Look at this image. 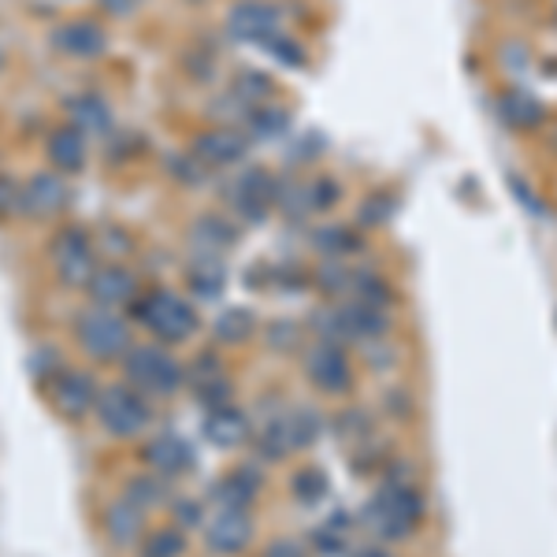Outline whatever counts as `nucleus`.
I'll use <instances>...</instances> for the list:
<instances>
[{
	"label": "nucleus",
	"mask_w": 557,
	"mask_h": 557,
	"mask_svg": "<svg viewBox=\"0 0 557 557\" xmlns=\"http://www.w3.org/2000/svg\"><path fill=\"white\" fill-rule=\"evenodd\" d=\"M190 386H194V398L201 401L205 409H220V406H231L235 398V386H231L227 375L220 372L215 357H201L190 375Z\"/></svg>",
	"instance_id": "nucleus-18"
},
{
	"label": "nucleus",
	"mask_w": 557,
	"mask_h": 557,
	"mask_svg": "<svg viewBox=\"0 0 557 557\" xmlns=\"http://www.w3.org/2000/svg\"><path fill=\"white\" fill-rule=\"evenodd\" d=\"M309 194H312V209L323 212V209H335V205H338V197H343V186H338L335 178L320 175L317 183L309 186Z\"/></svg>",
	"instance_id": "nucleus-43"
},
{
	"label": "nucleus",
	"mask_w": 557,
	"mask_h": 557,
	"mask_svg": "<svg viewBox=\"0 0 557 557\" xmlns=\"http://www.w3.org/2000/svg\"><path fill=\"white\" fill-rule=\"evenodd\" d=\"M249 152V138L235 127H220V131H209L194 141V157L201 160L205 168H231V164H242Z\"/></svg>",
	"instance_id": "nucleus-13"
},
{
	"label": "nucleus",
	"mask_w": 557,
	"mask_h": 557,
	"mask_svg": "<svg viewBox=\"0 0 557 557\" xmlns=\"http://www.w3.org/2000/svg\"><path fill=\"white\" fill-rule=\"evenodd\" d=\"M349 298L354 301H364V305H375V309H386L394 301V290L383 275L375 272H354V286H349Z\"/></svg>",
	"instance_id": "nucleus-30"
},
{
	"label": "nucleus",
	"mask_w": 557,
	"mask_h": 557,
	"mask_svg": "<svg viewBox=\"0 0 557 557\" xmlns=\"http://www.w3.org/2000/svg\"><path fill=\"white\" fill-rule=\"evenodd\" d=\"M190 242H194V249H201L205 260H215L235 242V227H231L227 220H220V215H201L190 231Z\"/></svg>",
	"instance_id": "nucleus-24"
},
{
	"label": "nucleus",
	"mask_w": 557,
	"mask_h": 557,
	"mask_svg": "<svg viewBox=\"0 0 557 557\" xmlns=\"http://www.w3.org/2000/svg\"><path fill=\"white\" fill-rule=\"evenodd\" d=\"M249 438H253V450L260 461H283V457L290 454V435H286L283 417H272L268 424H260L257 435H249Z\"/></svg>",
	"instance_id": "nucleus-29"
},
{
	"label": "nucleus",
	"mask_w": 557,
	"mask_h": 557,
	"mask_svg": "<svg viewBox=\"0 0 557 557\" xmlns=\"http://www.w3.org/2000/svg\"><path fill=\"white\" fill-rule=\"evenodd\" d=\"M275 194H278L275 175L260 172V168H249V172L238 175L235 194H231V205H235V212L242 215V220L260 223L268 215V209L275 205Z\"/></svg>",
	"instance_id": "nucleus-11"
},
{
	"label": "nucleus",
	"mask_w": 557,
	"mask_h": 557,
	"mask_svg": "<svg viewBox=\"0 0 557 557\" xmlns=\"http://www.w3.org/2000/svg\"><path fill=\"white\" fill-rule=\"evenodd\" d=\"M146 532V513L138 506H131L127 498L123 502H112L104 509V535L112 546H134Z\"/></svg>",
	"instance_id": "nucleus-20"
},
{
	"label": "nucleus",
	"mask_w": 557,
	"mask_h": 557,
	"mask_svg": "<svg viewBox=\"0 0 557 557\" xmlns=\"http://www.w3.org/2000/svg\"><path fill=\"white\" fill-rule=\"evenodd\" d=\"M101 246H104V253H131V235L127 231H120V227H104L101 231Z\"/></svg>",
	"instance_id": "nucleus-45"
},
{
	"label": "nucleus",
	"mask_w": 557,
	"mask_h": 557,
	"mask_svg": "<svg viewBox=\"0 0 557 557\" xmlns=\"http://www.w3.org/2000/svg\"><path fill=\"white\" fill-rule=\"evenodd\" d=\"M428 517V498L420 494L417 483L386 480L361 509V528L372 532L375 543H401L420 528V520Z\"/></svg>",
	"instance_id": "nucleus-1"
},
{
	"label": "nucleus",
	"mask_w": 557,
	"mask_h": 557,
	"mask_svg": "<svg viewBox=\"0 0 557 557\" xmlns=\"http://www.w3.org/2000/svg\"><path fill=\"white\" fill-rule=\"evenodd\" d=\"M89 294H94L97 305H104V309H120V305H134L138 301V278L127 268H97V275L89 278L86 286Z\"/></svg>",
	"instance_id": "nucleus-15"
},
{
	"label": "nucleus",
	"mask_w": 557,
	"mask_h": 557,
	"mask_svg": "<svg viewBox=\"0 0 557 557\" xmlns=\"http://www.w3.org/2000/svg\"><path fill=\"white\" fill-rule=\"evenodd\" d=\"M123 368H127V380L141 398H172L186 383V368L164 346H131Z\"/></svg>",
	"instance_id": "nucleus-4"
},
{
	"label": "nucleus",
	"mask_w": 557,
	"mask_h": 557,
	"mask_svg": "<svg viewBox=\"0 0 557 557\" xmlns=\"http://www.w3.org/2000/svg\"><path fill=\"white\" fill-rule=\"evenodd\" d=\"M312 331L323 343H383V335L391 331V317L386 309L364 301H346V305H327V309L312 312Z\"/></svg>",
	"instance_id": "nucleus-2"
},
{
	"label": "nucleus",
	"mask_w": 557,
	"mask_h": 557,
	"mask_svg": "<svg viewBox=\"0 0 557 557\" xmlns=\"http://www.w3.org/2000/svg\"><path fill=\"white\" fill-rule=\"evenodd\" d=\"M268 94H272V78L260 75L253 67H246L235 78V97L242 104H260V101H268Z\"/></svg>",
	"instance_id": "nucleus-37"
},
{
	"label": "nucleus",
	"mask_w": 557,
	"mask_h": 557,
	"mask_svg": "<svg viewBox=\"0 0 557 557\" xmlns=\"http://www.w3.org/2000/svg\"><path fill=\"white\" fill-rule=\"evenodd\" d=\"M312 249H320V253L331 257V260L361 253V235H357L354 227H343V223H327V227H317V235H312Z\"/></svg>",
	"instance_id": "nucleus-27"
},
{
	"label": "nucleus",
	"mask_w": 557,
	"mask_h": 557,
	"mask_svg": "<svg viewBox=\"0 0 557 557\" xmlns=\"http://www.w3.org/2000/svg\"><path fill=\"white\" fill-rule=\"evenodd\" d=\"M283 424H286V435H290V450H309V446L323 435L327 420H323L312 406H298V409L283 412Z\"/></svg>",
	"instance_id": "nucleus-25"
},
{
	"label": "nucleus",
	"mask_w": 557,
	"mask_h": 557,
	"mask_svg": "<svg viewBox=\"0 0 557 557\" xmlns=\"http://www.w3.org/2000/svg\"><path fill=\"white\" fill-rule=\"evenodd\" d=\"M257 524L249 517V509H215L205 524V543L215 557H238L246 554V546L253 543Z\"/></svg>",
	"instance_id": "nucleus-9"
},
{
	"label": "nucleus",
	"mask_w": 557,
	"mask_h": 557,
	"mask_svg": "<svg viewBox=\"0 0 557 557\" xmlns=\"http://www.w3.org/2000/svg\"><path fill=\"white\" fill-rule=\"evenodd\" d=\"M212 331H215V338L227 346L246 343V338L257 331V317H253V309H246V305H235V309H223L220 317H215Z\"/></svg>",
	"instance_id": "nucleus-28"
},
{
	"label": "nucleus",
	"mask_w": 557,
	"mask_h": 557,
	"mask_svg": "<svg viewBox=\"0 0 557 557\" xmlns=\"http://www.w3.org/2000/svg\"><path fill=\"white\" fill-rule=\"evenodd\" d=\"M175 520H178L183 528H197V524H201V502L178 498V502H175Z\"/></svg>",
	"instance_id": "nucleus-46"
},
{
	"label": "nucleus",
	"mask_w": 557,
	"mask_h": 557,
	"mask_svg": "<svg viewBox=\"0 0 557 557\" xmlns=\"http://www.w3.org/2000/svg\"><path fill=\"white\" fill-rule=\"evenodd\" d=\"M52 257H57V272L67 286H89V278L97 275L94 238L83 227L60 231V238L52 242Z\"/></svg>",
	"instance_id": "nucleus-8"
},
{
	"label": "nucleus",
	"mask_w": 557,
	"mask_h": 557,
	"mask_svg": "<svg viewBox=\"0 0 557 557\" xmlns=\"http://www.w3.org/2000/svg\"><path fill=\"white\" fill-rule=\"evenodd\" d=\"M290 487H294V498L301 502V506H320L323 498H327V491H331V480H327V472L323 469H298L294 472V480H290Z\"/></svg>",
	"instance_id": "nucleus-31"
},
{
	"label": "nucleus",
	"mask_w": 557,
	"mask_h": 557,
	"mask_svg": "<svg viewBox=\"0 0 557 557\" xmlns=\"http://www.w3.org/2000/svg\"><path fill=\"white\" fill-rule=\"evenodd\" d=\"M64 205H67V186H64V178H60V175L41 172V175H34L30 183L23 186V209L26 212L52 215V212L64 209Z\"/></svg>",
	"instance_id": "nucleus-19"
},
{
	"label": "nucleus",
	"mask_w": 557,
	"mask_h": 557,
	"mask_svg": "<svg viewBox=\"0 0 557 557\" xmlns=\"http://www.w3.org/2000/svg\"><path fill=\"white\" fill-rule=\"evenodd\" d=\"M301 343V327L290 320H275L268 323V346H275L278 354H290V349H298Z\"/></svg>",
	"instance_id": "nucleus-42"
},
{
	"label": "nucleus",
	"mask_w": 557,
	"mask_h": 557,
	"mask_svg": "<svg viewBox=\"0 0 557 557\" xmlns=\"http://www.w3.org/2000/svg\"><path fill=\"white\" fill-rule=\"evenodd\" d=\"M97 420L112 438H138L152 424V409L134 386H104L97 394Z\"/></svg>",
	"instance_id": "nucleus-5"
},
{
	"label": "nucleus",
	"mask_w": 557,
	"mask_h": 557,
	"mask_svg": "<svg viewBox=\"0 0 557 557\" xmlns=\"http://www.w3.org/2000/svg\"><path fill=\"white\" fill-rule=\"evenodd\" d=\"M15 209H23V190H15L8 178H0V220L12 215Z\"/></svg>",
	"instance_id": "nucleus-47"
},
{
	"label": "nucleus",
	"mask_w": 557,
	"mask_h": 557,
	"mask_svg": "<svg viewBox=\"0 0 557 557\" xmlns=\"http://www.w3.org/2000/svg\"><path fill=\"white\" fill-rule=\"evenodd\" d=\"M394 209H398V201L386 190H375V194H368L361 201V209H357V223H361V227H383V223H391Z\"/></svg>",
	"instance_id": "nucleus-36"
},
{
	"label": "nucleus",
	"mask_w": 557,
	"mask_h": 557,
	"mask_svg": "<svg viewBox=\"0 0 557 557\" xmlns=\"http://www.w3.org/2000/svg\"><path fill=\"white\" fill-rule=\"evenodd\" d=\"M127 502H131V506H138L141 513L164 506V502H168L164 480H157V475H134V480L127 483Z\"/></svg>",
	"instance_id": "nucleus-32"
},
{
	"label": "nucleus",
	"mask_w": 557,
	"mask_h": 557,
	"mask_svg": "<svg viewBox=\"0 0 557 557\" xmlns=\"http://www.w3.org/2000/svg\"><path fill=\"white\" fill-rule=\"evenodd\" d=\"M275 201L283 205V212L290 215V220H305L309 212H317V209H312L309 186H283V190L275 194Z\"/></svg>",
	"instance_id": "nucleus-38"
},
{
	"label": "nucleus",
	"mask_w": 557,
	"mask_h": 557,
	"mask_svg": "<svg viewBox=\"0 0 557 557\" xmlns=\"http://www.w3.org/2000/svg\"><path fill=\"white\" fill-rule=\"evenodd\" d=\"M71 127L78 134H94V138H104L108 131H112V112H108V104L101 97H75L71 101Z\"/></svg>",
	"instance_id": "nucleus-23"
},
{
	"label": "nucleus",
	"mask_w": 557,
	"mask_h": 557,
	"mask_svg": "<svg viewBox=\"0 0 557 557\" xmlns=\"http://www.w3.org/2000/svg\"><path fill=\"white\" fill-rule=\"evenodd\" d=\"M134 317L146 323V331L152 338H160V343H168V346L186 343V338H194L197 327H201L194 305L186 298H178L175 290H164V286L134 301Z\"/></svg>",
	"instance_id": "nucleus-3"
},
{
	"label": "nucleus",
	"mask_w": 557,
	"mask_h": 557,
	"mask_svg": "<svg viewBox=\"0 0 557 557\" xmlns=\"http://www.w3.org/2000/svg\"><path fill=\"white\" fill-rule=\"evenodd\" d=\"M205 438L215 446V450H238L242 443H249L253 428H249V417L235 406H220V409H209L205 417Z\"/></svg>",
	"instance_id": "nucleus-14"
},
{
	"label": "nucleus",
	"mask_w": 557,
	"mask_h": 557,
	"mask_svg": "<svg viewBox=\"0 0 557 557\" xmlns=\"http://www.w3.org/2000/svg\"><path fill=\"white\" fill-rule=\"evenodd\" d=\"M75 335H78V346H83L89 357H97V361H115V357H127V349H131L127 323L115 317L112 309H104V305L86 309L83 317L75 320Z\"/></svg>",
	"instance_id": "nucleus-6"
},
{
	"label": "nucleus",
	"mask_w": 557,
	"mask_h": 557,
	"mask_svg": "<svg viewBox=\"0 0 557 557\" xmlns=\"http://www.w3.org/2000/svg\"><path fill=\"white\" fill-rule=\"evenodd\" d=\"M186 550V539L175 528H157L141 539V557H183Z\"/></svg>",
	"instance_id": "nucleus-35"
},
{
	"label": "nucleus",
	"mask_w": 557,
	"mask_h": 557,
	"mask_svg": "<svg viewBox=\"0 0 557 557\" xmlns=\"http://www.w3.org/2000/svg\"><path fill=\"white\" fill-rule=\"evenodd\" d=\"M101 4L112 15H127V12H134V4H138V0H101Z\"/></svg>",
	"instance_id": "nucleus-50"
},
{
	"label": "nucleus",
	"mask_w": 557,
	"mask_h": 557,
	"mask_svg": "<svg viewBox=\"0 0 557 557\" xmlns=\"http://www.w3.org/2000/svg\"><path fill=\"white\" fill-rule=\"evenodd\" d=\"M257 487H260L257 472L238 469V472H231L227 480H220L212 487V506L215 509H249V506H253V498H257Z\"/></svg>",
	"instance_id": "nucleus-21"
},
{
	"label": "nucleus",
	"mask_w": 557,
	"mask_h": 557,
	"mask_svg": "<svg viewBox=\"0 0 557 557\" xmlns=\"http://www.w3.org/2000/svg\"><path fill=\"white\" fill-rule=\"evenodd\" d=\"M97 394H101V386H97L94 375L75 372V368L57 372V380H52V406L71 420H78V417H86L89 409H97Z\"/></svg>",
	"instance_id": "nucleus-12"
},
{
	"label": "nucleus",
	"mask_w": 557,
	"mask_h": 557,
	"mask_svg": "<svg viewBox=\"0 0 557 557\" xmlns=\"http://www.w3.org/2000/svg\"><path fill=\"white\" fill-rule=\"evenodd\" d=\"M312 543H317V554H327V557H338V554H346V539L338 528H317L312 532Z\"/></svg>",
	"instance_id": "nucleus-44"
},
{
	"label": "nucleus",
	"mask_w": 557,
	"mask_h": 557,
	"mask_svg": "<svg viewBox=\"0 0 557 557\" xmlns=\"http://www.w3.org/2000/svg\"><path fill=\"white\" fill-rule=\"evenodd\" d=\"M349 557H394V554L386 550L383 543H361V546H354V550H349Z\"/></svg>",
	"instance_id": "nucleus-49"
},
{
	"label": "nucleus",
	"mask_w": 557,
	"mask_h": 557,
	"mask_svg": "<svg viewBox=\"0 0 557 557\" xmlns=\"http://www.w3.org/2000/svg\"><path fill=\"white\" fill-rule=\"evenodd\" d=\"M146 461H149V469H157L160 475H186L194 469V450H190V443H186V438L164 431V435L149 438Z\"/></svg>",
	"instance_id": "nucleus-17"
},
{
	"label": "nucleus",
	"mask_w": 557,
	"mask_h": 557,
	"mask_svg": "<svg viewBox=\"0 0 557 557\" xmlns=\"http://www.w3.org/2000/svg\"><path fill=\"white\" fill-rule=\"evenodd\" d=\"M335 435L343 438V443H349L354 435H357V443H364V438L372 435V420H368L364 409H346L343 417L335 420Z\"/></svg>",
	"instance_id": "nucleus-40"
},
{
	"label": "nucleus",
	"mask_w": 557,
	"mask_h": 557,
	"mask_svg": "<svg viewBox=\"0 0 557 557\" xmlns=\"http://www.w3.org/2000/svg\"><path fill=\"white\" fill-rule=\"evenodd\" d=\"M317 283H320V290L323 294H349V286H354V272L349 268H343L338 260H327V264L317 272Z\"/></svg>",
	"instance_id": "nucleus-39"
},
{
	"label": "nucleus",
	"mask_w": 557,
	"mask_h": 557,
	"mask_svg": "<svg viewBox=\"0 0 557 557\" xmlns=\"http://www.w3.org/2000/svg\"><path fill=\"white\" fill-rule=\"evenodd\" d=\"M272 34H278V12L268 0H242L227 15V38L231 41H253L264 45Z\"/></svg>",
	"instance_id": "nucleus-10"
},
{
	"label": "nucleus",
	"mask_w": 557,
	"mask_h": 557,
	"mask_svg": "<svg viewBox=\"0 0 557 557\" xmlns=\"http://www.w3.org/2000/svg\"><path fill=\"white\" fill-rule=\"evenodd\" d=\"M305 380L317 386L320 394H327V398L349 394V386H354V364H349L346 349L338 343L317 338L309 346V354H305Z\"/></svg>",
	"instance_id": "nucleus-7"
},
{
	"label": "nucleus",
	"mask_w": 557,
	"mask_h": 557,
	"mask_svg": "<svg viewBox=\"0 0 557 557\" xmlns=\"http://www.w3.org/2000/svg\"><path fill=\"white\" fill-rule=\"evenodd\" d=\"M264 557H309L305 554V546L301 543H290V539H278V543L268 546V554Z\"/></svg>",
	"instance_id": "nucleus-48"
},
{
	"label": "nucleus",
	"mask_w": 557,
	"mask_h": 557,
	"mask_svg": "<svg viewBox=\"0 0 557 557\" xmlns=\"http://www.w3.org/2000/svg\"><path fill=\"white\" fill-rule=\"evenodd\" d=\"M286 127H290V115L283 112V108H257L253 115H249V138L257 141H268V138H278Z\"/></svg>",
	"instance_id": "nucleus-34"
},
{
	"label": "nucleus",
	"mask_w": 557,
	"mask_h": 557,
	"mask_svg": "<svg viewBox=\"0 0 557 557\" xmlns=\"http://www.w3.org/2000/svg\"><path fill=\"white\" fill-rule=\"evenodd\" d=\"M57 49L67 52V57H97L104 49V30L89 20L64 23L57 30Z\"/></svg>",
	"instance_id": "nucleus-22"
},
{
	"label": "nucleus",
	"mask_w": 557,
	"mask_h": 557,
	"mask_svg": "<svg viewBox=\"0 0 557 557\" xmlns=\"http://www.w3.org/2000/svg\"><path fill=\"white\" fill-rule=\"evenodd\" d=\"M498 120L517 134L539 131L546 123V104L543 97L528 94V89H509V94L498 97Z\"/></svg>",
	"instance_id": "nucleus-16"
},
{
	"label": "nucleus",
	"mask_w": 557,
	"mask_h": 557,
	"mask_svg": "<svg viewBox=\"0 0 557 557\" xmlns=\"http://www.w3.org/2000/svg\"><path fill=\"white\" fill-rule=\"evenodd\" d=\"M264 52H272V57L278 60V64H290V67H305V52H301V45L294 41V38H286L283 30L272 34L264 45H260Z\"/></svg>",
	"instance_id": "nucleus-41"
},
{
	"label": "nucleus",
	"mask_w": 557,
	"mask_h": 557,
	"mask_svg": "<svg viewBox=\"0 0 557 557\" xmlns=\"http://www.w3.org/2000/svg\"><path fill=\"white\" fill-rule=\"evenodd\" d=\"M49 160L60 172H78L86 164V138L75 127H64L49 138Z\"/></svg>",
	"instance_id": "nucleus-26"
},
{
	"label": "nucleus",
	"mask_w": 557,
	"mask_h": 557,
	"mask_svg": "<svg viewBox=\"0 0 557 557\" xmlns=\"http://www.w3.org/2000/svg\"><path fill=\"white\" fill-rule=\"evenodd\" d=\"M223 286H227V278H223L220 260H201V264H197L194 272H190V290L201 301H220Z\"/></svg>",
	"instance_id": "nucleus-33"
}]
</instances>
